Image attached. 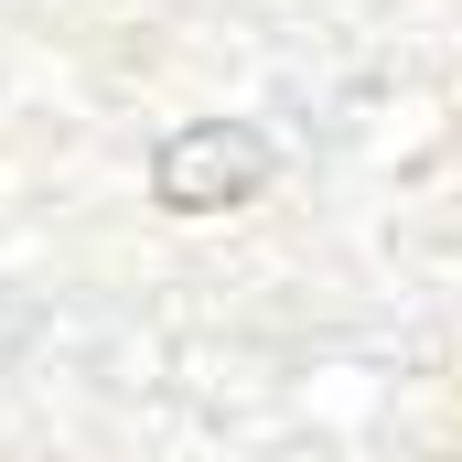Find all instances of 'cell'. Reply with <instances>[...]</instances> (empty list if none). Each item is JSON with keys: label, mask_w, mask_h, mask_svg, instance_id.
<instances>
[{"label": "cell", "mask_w": 462, "mask_h": 462, "mask_svg": "<svg viewBox=\"0 0 462 462\" xmlns=\"http://www.w3.org/2000/svg\"><path fill=\"white\" fill-rule=\"evenodd\" d=\"M151 183H162V205H183V216H194V205H247V194L269 183V140H258V129H183Z\"/></svg>", "instance_id": "cell-1"}]
</instances>
